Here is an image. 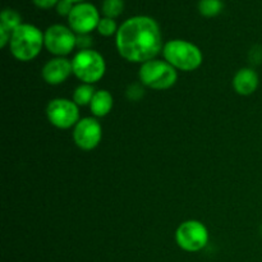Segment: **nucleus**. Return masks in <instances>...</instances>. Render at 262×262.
I'll return each instance as SVG.
<instances>
[{"label":"nucleus","mask_w":262,"mask_h":262,"mask_svg":"<svg viewBox=\"0 0 262 262\" xmlns=\"http://www.w3.org/2000/svg\"><path fill=\"white\" fill-rule=\"evenodd\" d=\"M49 122L56 128L67 129L79 122L78 105L67 99H55L49 102L46 107Z\"/></svg>","instance_id":"7"},{"label":"nucleus","mask_w":262,"mask_h":262,"mask_svg":"<svg viewBox=\"0 0 262 262\" xmlns=\"http://www.w3.org/2000/svg\"><path fill=\"white\" fill-rule=\"evenodd\" d=\"M124 8V2L123 0H104L102 3V12L107 18H113L120 15Z\"/></svg>","instance_id":"17"},{"label":"nucleus","mask_w":262,"mask_h":262,"mask_svg":"<svg viewBox=\"0 0 262 262\" xmlns=\"http://www.w3.org/2000/svg\"><path fill=\"white\" fill-rule=\"evenodd\" d=\"M72 9H73V5L68 0H59V3L56 4V10L60 15H69Z\"/></svg>","instance_id":"19"},{"label":"nucleus","mask_w":262,"mask_h":262,"mask_svg":"<svg viewBox=\"0 0 262 262\" xmlns=\"http://www.w3.org/2000/svg\"><path fill=\"white\" fill-rule=\"evenodd\" d=\"M178 74L176 68L168 61L152 60L141 66L140 79L145 86L154 90H168L177 82Z\"/></svg>","instance_id":"4"},{"label":"nucleus","mask_w":262,"mask_h":262,"mask_svg":"<svg viewBox=\"0 0 262 262\" xmlns=\"http://www.w3.org/2000/svg\"><path fill=\"white\" fill-rule=\"evenodd\" d=\"M233 87L242 96L252 95L258 87V74L251 68H242L234 76Z\"/></svg>","instance_id":"12"},{"label":"nucleus","mask_w":262,"mask_h":262,"mask_svg":"<svg viewBox=\"0 0 262 262\" xmlns=\"http://www.w3.org/2000/svg\"><path fill=\"white\" fill-rule=\"evenodd\" d=\"M101 137V125H100V123L95 118H83L74 127V142L82 150H94L100 143Z\"/></svg>","instance_id":"10"},{"label":"nucleus","mask_w":262,"mask_h":262,"mask_svg":"<svg viewBox=\"0 0 262 262\" xmlns=\"http://www.w3.org/2000/svg\"><path fill=\"white\" fill-rule=\"evenodd\" d=\"M95 89L89 83L81 84L76 89L73 94V101L76 102L78 106H84V105L91 104L92 97L95 95Z\"/></svg>","instance_id":"15"},{"label":"nucleus","mask_w":262,"mask_h":262,"mask_svg":"<svg viewBox=\"0 0 262 262\" xmlns=\"http://www.w3.org/2000/svg\"><path fill=\"white\" fill-rule=\"evenodd\" d=\"M20 23V15L13 9H5L2 12V19H0V27L7 30L12 35L14 30H17Z\"/></svg>","instance_id":"14"},{"label":"nucleus","mask_w":262,"mask_h":262,"mask_svg":"<svg viewBox=\"0 0 262 262\" xmlns=\"http://www.w3.org/2000/svg\"><path fill=\"white\" fill-rule=\"evenodd\" d=\"M72 68L77 78L83 81L84 83L92 84L104 77L106 66L101 54L89 49L76 54L72 60Z\"/></svg>","instance_id":"5"},{"label":"nucleus","mask_w":262,"mask_h":262,"mask_svg":"<svg viewBox=\"0 0 262 262\" xmlns=\"http://www.w3.org/2000/svg\"><path fill=\"white\" fill-rule=\"evenodd\" d=\"M163 53L165 60L181 71H194L202 64L201 50L188 41H169L164 45Z\"/></svg>","instance_id":"3"},{"label":"nucleus","mask_w":262,"mask_h":262,"mask_svg":"<svg viewBox=\"0 0 262 262\" xmlns=\"http://www.w3.org/2000/svg\"><path fill=\"white\" fill-rule=\"evenodd\" d=\"M36 7L41 8V9H49V8L54 7L59 3V0H33Z\"/></svg>","instance_id":"21"},{"label":"nucleus","mask_w":262,"mask_h":262,"mask_svg":"<svg viewBox=\"0 0 262 262\" xmlns=\"http://www.w3.org/2000/svg\"><path fill=\"white\" fill-rule=\"evenodd\" d=\"M97 31H99L100 35L106 36V37L107 36H112L115 32H118L117 23H115V20L113 18L105 17L102 19H100L99 26H97Z\"/></svg>","instance_id":"18"},{"label":"nucleus","mask_w":262,"mask_h":262,"mask_svg":"<svg viewBox=\"0 0 262 262\" xmlns=\"http://www.w3.org/2000/svg\"><path fill=\"white\" fill-rule=\"evenodd\" d=\"M91 37H89L87 35L77 36V46H78V48H82V50H89V46L91 45Z\"/></svg>","instance_id":"20"},{"label":"nucleus","mask_w":262,"mask_h":262,"mask_svg":"<svg viewBox=\"0 0 262 262\" xmlns=\"http://www.w3.org/2000/svg\"><path fill=\"white\" fill-rule=\"evenodd\" d=\"M45 46L51 54L59 56L68 55L77 46V36L73 31L61 25H54L46 30Z\"/></svg>","instance_id":"8"},{"label":"nucleus","mask_w":262,"mask_h":262,"mask_svg":"<svg viewBox=\"0 0 262 262\" xmlns=\"http://www.w3.org/2000/svg\"><path fill=\"white\" fill-rule=\"evenodd\" d=\"M10 51L20 61L35 59L45 45L43 33L32 25H20L10 36Z\"/></svg>","instance_id":"2"},{"label":"nucleus","mask_w":262,"mask_h":262,"mask_svg":"<svg viewBox=\"0 0 262 262\" xmlns=\"http://www.w3.org/2000/svg\"><path fill=\"white\" fill-rule=\"evenodd\" d=\"M68 2H71V3H81V2H83V0H68Z\"/></svg>","instance_id":"22"},{"label":"nucleus","mask_w":262,"mask_h":262,"mask_svg":"<svg viewBox=\"0 0 262 262\" xmlns=\"http://www.w3.org/2000/svg\"><path fill=\"white\" fill-rule=\"evenodd\" d=\"M199 10L204 17H215L223 10L222 0H200Z\"/></svg>","instance_id":"16"},{"label":"nucleus","mask_w":262,"mask_h":262,"mask_svg":"<svg viewBox=\"0 0 262 262\" xmlns=\"http://www.w3.org/2000/svg\"><path fill=\"white\" fill-rule=\"evenodd\" d=\"M73 73L72 63L66 58H55L43 66L42 78L49 84H60Z\"/></svg>","instance_id":"11"},{"label":"nucleus","mask_w":262,"mask_h":262,"mask_svg":"<svg viewBox=\"0 0 262 262\" xmlns=\"http://www.w3.org/2000/svg\"><path fill=\"white\" fill-rule=\"evenodd\" d=\"M92 114L96 117H105L110 113L113 107V96L110 92L101 90V91L95 92L92 101L90 104Z\"/></svg>","instance_id":"13"},{"label":"nucleus","mask_w":262,"mask_h":262,"mask_svg":"<svg viewBox=\"0 0 262 262\" xmlns=\"http://www.w3.org/2000/svg\"><path fill=\"white\" fill-rule=\"evenodd\" d=\"M176 239L179 247L187 252H199L209 242V230L199 220H187L177 229Z\"/></svg>","instance_id":"6"},{"label":"nucleus","mask_w":262,"mask_h":262,"mask_svg":"<svg viewBox=\"0 0 262 262\" xmlns=\"http://www.w3.org/2000/svg\"><path fill=\"white\" fill-rule=\"evenodd\" d=\"M117 48L120 55L132 63H146L163 48L160 28L150 17L129 18L117 32Z\"/></svg>","instance_id":"1"},{"label":"nucleus","mask_w":262,"mask_h":262,"mask_svg":"<svg viewBox=\"0 0 262 262\" xmlns=\"http://www.w3.org/2000/svg\"><path fill=\"white\" fill-rule=\"evenodd\" d=\"M68 22L74 32L87 35L99 26V12L90 3H79L74 5L71 14L68 15Z\"/></svg>","instance_id":"9"}]
</instances>
